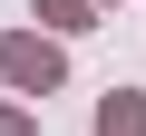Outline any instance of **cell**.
<instances>
[{"instance_id":"1","label":"cell","mask_w":146,"mask_h":136,"mask_svg":"<svg viewBox=\"0 0 146 136\" xmlns=\"http://www.w3.org/2000/svg\"><path fill=\"white\" fill-rule=\"evenodd\" d=\"M10 78H20V88H49V78H58V58H49L39 39H10Z\"/></svg>"}]
</instances>
